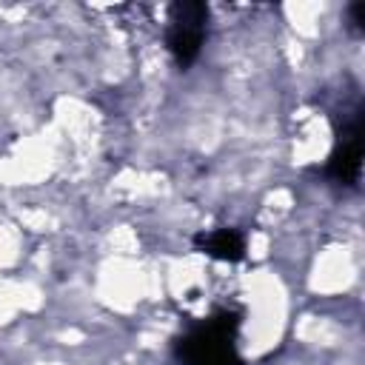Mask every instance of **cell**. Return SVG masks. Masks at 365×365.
Wrapping results in <instances>:
<instances>
[{"mask_svg":"<svg viewBox=\"0 0 365 365\" xmlns=\"http://www.w3.org/2000/svg\"><path fill=\"white\" fill-rule=\"evenodd\" d=\"M240 314L222 308L191 325L174 342L177 365H242L237 351Z\"/></svg>","mask_w":365,"mask_h":365,"instance_id":"6da1fadb","label":"cell"},{"mask_svg":"<svg viewBox=\"0 0 365 365\" xmlns=\"http://www.w3.org/2000/svg\"><path fill=\"white\" fill-rule=\"evenodd\" d=\"M208 34V6L205 3H174L168 9V29H165V48L180 68H188L205 43Z\"/></svg>","mask_w":365,"mask_h":365,"instance_id":"7a4b0ae2","label":"cell"},{"mask_svg":"<svg viewBox=\"0 0 365 365\" xmlns=\"http://www.w3.org/2000/svg\"><path fill=\"white\" fill-rule=\"evenodd\" d=\"M362 160V108L354 106L342 114V128L336 131V145L328 160V177L339 185H356Z\"/></svg>","mask_w":365,"mask_h":365,"instance_id":"3957f363","label":"cell"},{"mask_svg":"<svg viewBox=\"0 0 365 365\" xmlns=\"http://www.w3.org/2000/svg\"><path fill=\"white\" fill-rule=\"evenodd\" d=\"M197 248L214 259H242L245 257V240L237 228H214L208 234H197Z\"/></svg>","mask_w":365,"mask_h":365,"instance_id":"277c9868","label":"cell"}]
</instances>
